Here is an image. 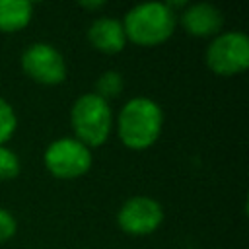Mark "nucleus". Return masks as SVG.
I'll return each mask as SVG.
<instances>
[{
	"label": "nucleus",
	"instance_id": "f8f14e48",
	"mask_svg": "<svg viewBox=\"0 0 249 249\" xmlns=\"http://www.w3.org/2000/svg\"><path fill=\"white\" fill-rule=\"evenodd\" d=\"M16 126H18V117L14 107L4 97H0V146H6V142L16 132Z\"/></svg>",
	"mask_w": 249,
	"mask_h": 249
},
{
	"label": "nucleus",
	"instance_id": "9d476101",
	"mask_svg": "<svg viewBox=\"0 0 249 249\" xmlns=\"http://www.w3.org/2000/svg\"><path fill=\"white\" fill-rule=\"evenodd\" d=\"M33 16V4L25 0H0V31L16 33L27 27Z\"/></svg>",
	"mask_w": 249,
	"mask_h": 249
},
{
	"label": "nucleus",
	"instance_id": "20e7f679",
	"mask_svg": "<svg viewBox=\"0 0 249 249\" xmlns=\"http://www.w3.org/2000/svg\"><path fill=\"white\" fill-rule=\"evenodd\" d=\"M206 66L216 76H235L249 68V37L243 31L218 33L206 47Z\"/></svg>",
	"mask_w": 249,
	"mask_h": 249
},
{
	"label": "nucleus",
	"instance_id": "423d86ee",
	"mask_svg": "<svg viewBox=\"0 0 249 249\" xmlns=\"http://www.w3.org/2000/svg\"><path fill=\"white\" fill-rule=\"evenodd\" d=\"M21 70L43 86H56L66 80V60L62 53L49 43H31L21 53Z\"/></svg>",
	"mask_w": 249,
	"mask_h": 249
},
{
	"label": "nucleus",
	"instance_id": "7ed1b4c3",
	"mask_svg": "<svg viewBox=\"0 0 249 249\" xmlns=\"http://www.w3.org/2000/svg\"><path fill=\"white\" fill-rule=\"evenodd\" d=\"M70 124L74 138L86 144L89 150L103 146L113 130V111L109 101L97 93H82L70 109Z\"/></svg>",
	"mask_w": 249,
	"mask_h": 249
},
{
	"label": "nucleus",
	"instance_id": "6e6552de",
	"mask_svg": "<svg viewBox=\"0 0 249 249\" xmlns=\"http://www.w3.org/2000/svg\"><path fill=\"white\" fill-rule=\"evenodd\" d=\"M181 27L193 37H216L224 25L222 10L208 2L189 4L179 16Z\"/></svg>",
	"mask_w": 249,
	"mask_h": 249
},
{
	"label": "nucleus",
	"instance_id": "2eb2a0df",
	"mask_svg": "<svg viewBox=\"0 0 249 249\" xmlns=\"http://www.w3.org/2000/svg\"><path fill=\"white\" fill-rule=\"evenodd\" d=\"M80 6L86 8V10H99V8L105 6V2H103V0H93V2H91V0H82Z\"/></svg>",
	"mask_w": 249,
	"mask_h": 249
},
{
	"label": "nucleus",
	"instance_id": "f03ea898",
	"mask_svg": "<svg viewBox=\"0 0 249 249\" xmlns=\"http://www.w3.org/2000/svg\"><path fill=\"white\" fill-rule=\"evenodd\" d=\"M121 23L126 41L140 47H158L173 35L177 14L165 2H144L132 6Z\"/></svg>",
	"mask_w": 249,
	"mask_h": 249
},
{
	"label": "nucleus",
	"instance_id": "9b49d317",
	"mask_svg": "<svg viewBox=\"0 0 249 249\" xmlns=\"http://www.w3.org/2000/svg\"><path fill=\"white\" fill-rule=\"evenodd\" d=\"M123 88H124L123 74L117 72V70H105V72L99 74V78L95 82V91L93 93H97L99 97H103L105 101H109L111 97L121 95Z\"/></svg>",
	"mask_w": 249,
	"mask_h": 249
},
{
	"label": "nucleus",
	"instance_id": "ddd939ff",
	"mask_svg": "<svg viewBox=\"0 0 249 249\" xmlns=\"http://www.w3.org/2000/svg\"><path fill=\"white\" fill-rule=\"evenodd\" d=\"M21 163L14 150L8 146H0V181H10L19 175Z\"/></svg>",
	"mask_w": 249,
	"mask_h": 249
},
{
	"label": "nucleus",
	"instance_id": "1a4fd4ad",
	"mask_svg": "<svg viewBox=\"0 0 249 249\" xmlns=\"http://www.w3.org/2000/svg\"><path fill=\"white\" fill-rule=\"evenodd\" d=\"M88 41L89 45L105 54H117L126 45V35L123 29L121 19L115 18H97L88 27Z\"/></svg>",
	"mask_w": 249,
	"mask_h": 249
},
{
	"label": "nucleus",
	"instance_id": "4468645a",
	"mask_svg": "<svg viewBox=\"0 0 249 249\" xmlns=\"http://www.w3.org/2000/svg\"><path fill=\"white\" fill-rule=\"evenodd\" d=\"M18 231V222H16V216L6 210V208H0V243L12 239Z\"/></svg>",
	"mask_w": 249,
	"mask_h": 249
},
{
	"label": "nucleus",
	"instance_id": "39448f33",
	"mask_svg": "<svg viewBox=\"0 0 249 249\" xmlns=\"http://www.w3.org/2000/svg\"><path fill=\"white\" fill-rule=\"evenodd\" d=\"M43 161L53 177L78 179L91 169L93 156L91 150L74 136H62L47 146L43 154Z\"/></svg>",
	"mask_w": 249,
	"mask_h": 249
},
{
	"label": "nucleus",
	"instance_id": "f257e3e1",
	"mask_svg": "<svg viewBox=\"0 0 249 249\" xmlns=\"http://www.w3.org/2000/svg\"><path fill=\"white\" fill-rule=\"evenodd\" d=\"M119 140L130 150H146L154 146L163 128V111L150 97L128 99L117 115Z\"/></svg>",
	"mask_w": 249,
	"mask_h": 249
},
{
	"label": "nucleus",
	"instance_id": "0eeeda50",
	"mask_svg": "<svg viewBox=\"0 0 249 249\" xmlns=\"http://www.w3.org/2000/svg\"><path fill=\"white\" fill-rule=\"evenodd\" d=\"M163 222L161 204L146 195H136L126 198L117 212V226L134 237L154 233Z\"/></svg>",
	"mask_w": 249,
	"mask_h": 249
}]
</instances>
